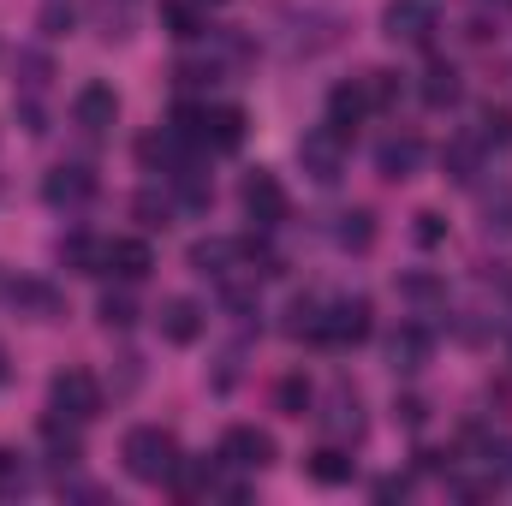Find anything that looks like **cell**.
I'll return each mask as SVG.
<instances>
[{
  "instance_id": "1",
  "label": "cell",
  "mask_w": 512,
  "mask_h": 506,
  "mask_svg": "<svg viewBox=\"0 0 512 506\" xmlns=\"http://www.w3.org/2000/svg\"><path fill=\"white\" fill-rule=\"evenodd\" d=\"M120 459H126V471L137 483H173V471L185 465L173 429H161V423H137L126 435V447H120Z\"/></svg>"
},
{
  "instance_id": "2",
  "label": "cell",
  "mask_w": 512,
  "mask_h": 506,
  "mask_svg": "<svg viewBox=\"0 0 512 506\" xmlns=\"http://www.w3.org/2000/svg\"><path fill=\"white\" fill-rule=\"evenodd\" d=\"M370 328H376V310H370V298L358 292V298H334V304H322V328H316V340L334 346V352H346V346H364Z\"/></svg>"
},
{
  "instance_id": "3",
  "label": "cell",
  "mask_w": 512,
  "mask_h": 506,
  "mask_svg": "<svg viewBox=\"0 0 512 506\" xmlns=\"http://www.w3.org/2000/svg\"><path fill=\"white\" fill-rule=\"evenodd\" d=\"M48 411L72 417V423H90L102 411V381L90 376V370H60V376L48 381Z\"/></svg>"
},
{
  "instance_id": "4",
  "label": "cell",
  "mask_w": 512,
  "mask_h": 506,
  "mask_svg": "<svg viewBox=\"0 0 512 506\" xmlns=\"http://www.w3.org/2000/svg\"><path fill=\"white\" fill-rule=\"evenodd\" d=\"M298 167L316 179V185H334L340 173H346V137L334 126H316L298 137Z\"/></svg>"
},
{
  "instance_id": "5",
  "label": "cell",
  "mask_w": 512,
  "mask_h": 506,
  "mask_svg": "<svg viewBox=\"0 0 512 506\" xmlns=\"http://www.w3.org/2000/svg\"><path fill=\"white\" fill-rule=\"evenodd\" d=\"M239 203H245V215H251L262 233H274V227L292 215V203H286V185H280L274 173H262V167H256V173H245V185H239Z\"/></svg>"
},
{
  "instance_id": "6",
  "label": "cell",
  "mask_w": 512,
  "mask_h": 506,
  "mask_svg": "<svg viewBox=\"0 0 512 506\" xmlns=\"http://www.w3.org/2000/svg\"><path fill=\"white\" fill-rule=\"evenodd\" d=\"M221 465L227 471H268L274 465V435L256 429V423H233L221 435Z\"/></svg>"
},
{
  "instance_id": "7",
  "label": "cell",
  "mask_w": 512,
  "mask_h": 506,
  "mask_svg": "<svg viewBox=\"0 0 512 506\" xmlns=\"http://www.w3.org/2000/svg\"><path fill=\"white\" fill-rule=\"evenodd\" d=\"M191 149H197V143H185L173 126H155V131H143V137H137V161H143L149 173H161V179H173V173L197 167V161H191Z\"/></svg>"
},
{
  "instance_id": "8",
  "label": "cell",
  "mask_w": 512,
  "mask_h": 506,
  "mask_svg": "<svg viewBox=\"0 0 512 506\" xmlns=\"http://www.w3.org/2000/svg\"><path fill=\"white\" fill-rule=\"evenodd\" d=\"M435 24H441V0H387L382 6V36L393 42H429Z\"/></svg>"
},
{
  "instance_id": "9",
  "label": "cell",
  "mask_w": 512,
  "mask_h": 506,
  "mask_svg": "<svg viewBox=\"0 0 512 506\" xmlns=\"http://www.w3.org/2000/svg\"><path fill=\"white\" fill-rule=\"evenodd\" d=\"M42 197H48V209H84L96 197V173L84 161H60V167H48Z\"/></svg>"
},
{
  "instance_id": "10",
  "label": "cell",
  "mask_w": 512,
  "mask_h": 506,
  "mask_svg": "<svg viewBox=\"0 0 512 506\" xmlns=\"http://www.w3.org/2000/svg\"><path fill=\"white\" fill-rule=\"evenodd\" d=\"M370 114H376V102H370V84H364V78H352V84H334V90H328V126L340 131V137H352Z\"/></svg>"
},
{
  "instance_id": "11",
  "label": "cell",
  "mask_w": 512,
  "mask_h": 506,
  "mask_svg": "<svg viewBox=\"0 0 512 506\" xmlns=\"http://www.w3.org/2000/svg\"><path fill=\"white\" fill-rule=\"evenodd\" d=\"M429 352H435V334H429L423 322H399V328L387 334V364H393L399 376H417V370L429 364Z\"/></svg>"
},
{
  "instance_id": "12",
  "label": "cell",
  "mask_w": 512,
  "mask_h": 506,
  "mask_svg": "<svg viewBox=\"0 0 512 506\" xmlns=\"http://www.w3.org/2000/svg\"><path fill=\"white\" fill-rule=\"evenodd\" d=\"M155 322H161V340H173V346H197L203 328H209V316H203L197 298H167V304L155 310Z\"/></svg>"
},
{
  "instance_id": "13",
  "label": "cell",
  "mask_w": 512,
  "mask_h": 506,
  "mask_svg": "<svg viewBox=\"0 0 512 506\" xmlns=\"http://www.w3.org/2000/svg\"><path fill=\"white\" fill-rule=\"evenodd\" d=\"M72 120L90 131V137H102V131L120 120V96H114V84H84V90L72 96Z\"/></svg>"
},
{
  "instance_id": "14",
  "label": "cell",
  "mask_w": 512,
  "mask_h": 506,
  "mask_svg": "<svg viewBox=\"0 0 512 506\" xmlns=\"http://www.w3.org/2000/svg\"><path fill=\"white\" fill-rule=\"evenodd\" d=\"M417 167H423V137H417V131H393L382 149H376V173L393 179V185H399V179H411Z\"/></svg>"
},
{
  "instance_id": "15",
  "label": "cell",
  "mask_w": 512,
  "mask_h": 506,
  "mask_svg": "<svg viewBox=\"0 0 512 506\" xmlns=\"http://www.w3.org/2000/svg\"><path fill=\"white\" fill-rule=\"evenodd\" d=\"M6 298H12V310H18V316H30V322H54V316L66 310V298H60L48 280H12V286H6Z\"/></svg>"
},
{
  "instance_id": "16",
  "label": "cell",
  "mask_w": 512,
  "mask_h": 506,
  "mask_svg": "<svg viewBox=\"0 0 512 506\" xmlns=\"http://www.w3.org/2000/svg\"><path fill=\"white\" fill-rule=\"evenodd\" d=\"M322 423L340 435V441H358L364 435V399H358V387H346V381H334V393H328V411H322Z\"/></svg>"
},
{
  "instance_id": "17",
  "label": "cell",
  "mask_w": 512,
  "mask_h": 506,
  "mask_svg": "<svg viewBox=\"0 0 512 506\" xmlns=\"http://www.w3.org/2000/svg\"><path fill=\"white\" fill-rule=\"evenodd\" d=\"M155 268V251L143 239H108V256H102V274H120V280H143Z\"/></svg>"
},
{
  "instance_id": "18",
  "label": "cell",
  "mask_w": 512,
  "mask_h": 506,
  "mask_svg": "<svg viewBox=\"0 0 512 506\" xmlns=\"http://www.w3.org/2000/svg\"><path fill=\"white\" fill-rule=\"evenodd\" d=\"M161 30L173 42H197V36H209V18L197 0H161Z\"/></svg>"
},
{
  "instance_id": "19",
  "label": "cell",
  "mask_w": 512,
  "mask_h": 506,
  "mask_svg": "<svg viewBox=\"0 0 512 506\" xmlns=\"http://www.w3.org/2000/svg\"><path fill=\"white\" fill-rule=\"evenodd\" d=\"M245 143V108H209L203 114V149H239Z\"/></svg>"
},
{
  "instance_id": "20",
  "label": "cell",
  "mask_w": 512,
  "mask_h": 506,
  "mask_svg": "<svg viewBox=\"0 0 512 506\" xmlns=\"http://www.w3.org/2000/svg\"><path fill=\"white\" fill-rule=\"evenodd\" d=\"M191 268H197L203 280H227V274L239 268V245H233V239H197V245H191Z\"/></svg>"
},
{
  "instance_id": "21",
  "label": "cell",
  "mask_w": 512,
  "mask_h": 506,
  "mask_svg": "<svg viewBox=\"0 0 512 506\" xmlns=\"http://www.w3.org/2000/svg\"><path fill=\"white\" fill-rule=\"evenodd\" d=\"M417 90H423V102H429V108H453L465 84H459V66H453V60H429Z\"/></svg>"
},
{
  "instance_id": "22",
  "label": "cell",
  "mask_w": 512,
  "mask_h": 506,
  "mask_svg": "<svg viewBox=\"0 0 512 506\" xmlns=\"http://www.w3.org/2000/svg\"><path fill=\"white\" fill-rule=\"evenodd\" d=\"M304 471H310V483H322V489H340V483H352L358 459H352V453H340V447H316V453L304 459Z\"/></svg>"
},
{
  "instance_id": "23",
  "label": "cell",
  "mask_w": 512,
  "mask_h": 506,
  "mask_svg": "<svg viewBox=\"0 0 512 506\" xmlns=\"http://www.w3.org/2000/svg\"><path fill=\"white\" fill-rule=\"evenodd\" d=\"M42 441H48V459L54 465H78L84 459V441H78V429H72V417H42Z\"/></svg>"
},
{
  "instance_id": "24",
  "label": "cell",
  "mask_w": 512,
  "mask_h": 506,
  "mask_svg": "<svg viewBox=\"0 0 512 506\" xmlns=\"http://www.w3.org/2000/svg\"><path fill=\"white\" fill-rule=\"evenodd\" d=\"M54 256H60L66 268H78V274H102V256H108V245H102V239H90V233H66V239L54 245Z\"/></svg>"
},
{
  "instance_id": "25",
  "label": "cell",
  "mask_w": 512,
  "mask_h": 506,
  "mask_svg": "<svg viewBox=\"0 0 512 506\" xmlns=\"http://www.w3.org/2000/svg\"><path fill=\"white\" fill-rule=\"evenodd\" d=\"M441 167H447V179H453V185H477L483 143H477V137H453V143H447V155H441Z\"/></svg>"
},
{
  "instance_id": "26",
  "label": "cell",
  "mask_w": 512,
  "mask_h": 506,
  "mask_svg": "<svg viewBox=\"0 0 512 506\" xmlns=\"http://www.w3.org/2000/svg\"><path fill=\"white\" fill-rule=\"evenodd\" d=\"M334 239H340V251H370V245H376V215H370V209H346V215H340V227H334Z\"/></svg>"
},
{
  "instance_id": "27",
  "label": "cell",
  "mask_w": 512,
  "mask_h": 506,
  "mask_svg": "<svg viewBox=\"0 0 512 506\" xmlns=\"http://www.w3.org/2000/svg\"><path fill=\"white\" fill-rule=\"evenodd\" d=\"M131 209H137V221H143V227H173V215H179V197L149 185V191H137V203H131Z\"/></svg>"
},
{
  "instance_id": "28",
  "label": "cell",
  "mask_w": 512,
  "mask_h": 506,
  "mask_svg": "<svg viewBox=\"0 0 512 506\" xmlns=\"http://www.w3.org/2000/svg\"><path fill=\"white\" fill-rule=\"evenodd\" d=\"M477 143H501V149H512V108H501V102L477 108Z\"/></svg>"
},
{
  "instance_id": "29",
  "label": "cell",
  "mask_w": 512,
  "mask_h": 506,
  "mask_svg": "<svg viewBox=\"0 0 512 506\" xmlns=\"http://www.w3.org/2000/svg\"><path fill=\"white\" fill-rule=\"evenodd\" d=\"M483 233L489 239H512V191L507 185L495 197H483Z\"/></svg>"
},
{
  "instance_id": "30",
  "label": "cell",
  "mask_w": 512,
  "mask_h": 506,
  "mask_svg": "<svg viewBox=\"0 0 512 506\" xmlns=\"http://www.w3.org/2000/svg\"><path fill=\"white\" fill-rule=\"evenodd\" d=\"M316 328H322V304H316V298H292L286 334H292V340H316Z\"/></svg>"
},
{
  "instance_id": "31",
  "label": "cell",
  "mask_w": 512,
  "mask_h": 506,
  "mask_svg": "<svg viewBox=\"0 0 512 506\" xmlns=\"http://www.w3.org/2000/svg\"><path fill=\"white\" fill-rule=\"evenodd\" d=\"M274 399H280V411H286V417H304V411H310V381L286 376L280 387H274Z\"/></svg>"
},
{
  "instance_id": "32",
  "label": "cell",
  "mask_w": 512,
  "mask_h": 506,
  "mask_svg": "<svg viewBox=\"0 0 512 506\" xmlns=\"http://www.w3.org/2000/svg\"><path fill=\"white\" fill-rule=\"evenodd\" d=\"M36 24H42V36H66V30L78 24V6H72V0H48Z\"/></svg>"
},
{
  "instance_id": "33",
  "label": "cell",
  "mask_w": 512,
  "mask_h": 506,
  "mask_svg": "<svg viewBox=\"0 0 512 506\" xmlns=\"http://www.w3.org/2000/svg\"><path fill=\"white\" fill-rule=\"evenodd\" d=\"M131 322H137L131 292H108V298H102V328H131Z\"/></svg>"
},
{
  "instance_id": "34",
  "label": "cell",
  "mask_w": 512,
  "mask_h": 506,
  "mask_svg": "<svg viewBox=\"0 0 512 506\" xmlns=\"http://www.w3.org/2000/svg\"><path fill=\"white\" fill-rule=\"evenodd\" d=\"M18 84H24V96H36L42 84H48V54H18Z\"/></svg>"
},
{
  "instance_id": "35",
  "label": "cell",
  "mask_w": 512,
  "mask_h": 506,
  "mask_svg": "<svg viewBox=\"0 0 512 506\" xmlns=\"http://www.w3.org/2000/svg\"><path fill=\"white\" fill-rule=\"evenodd\" d=\"M411 233H417V245H423V251H435V245H441V239H447V221H441V215H435V209H423V215H417V227H411Z\"/></svg>"
},
{
  "instance_id": "36",
  "label": "cell",
  "mask_w": 512,
  "mask_h": 506,
  "mask_svg": "<svg viewBox=\"0 0 512 506\" xmlns=\"http://www.w3.org/2000/svg\"><path fill=\"white\" fill-rule=\"evenodd\" d=\"M18 489H24V465L12 447H0V495H18Z\"/></svg>"
},
{
  "instance_id": "37",
  "label": "cell",
  "mask_w": 512,
  "mask_h": 506,
  "mask_svg": "<svg viewBox=\"0 0 512 506\" xmlns=\"http://www.w3.org/2000/svg\"><path fill=\"white\" fill-rule=\"evenodd\" d=\"M393 417H399V423H405V429H417V423H423V417H429V405H423V399H417V393H405V399H393Z\"/></svg>"
},
{
  "instance_id": "38",
  "label": "cell",
  "mask_w": 512,
  "mask_h": 506,
  "mask_svg": "<svg viewBox=\"0 0 512 506\" xmlns=\"http://www.w3.org/2000/svg\"><path fill=\"white\" fill-rule=\"evenodd\" d=\"M399 292H405V298H441V280H429V274H405Z\"/></svg>"
},
{
  "instance_id": "39",
  "label": "cell",
  "mask_w": 512,
  "mask_h": 506,
  "mask_svg": "<svg viewBox=\"0 0 512 506\" xmlns=\"http://www.w3.org/2000/svg\"><path fill=\"white\" fill-rule=\"evenodd\" d=\"M411 495V477H382L376 483V501H405Z\"/></svg>"
},
{
  "instance_id": "40",
  "label": "cell",
  "mask_w": 512,
  "mask_h": 506,
  "mask_svg": "<svg viewBox=\"0 0 512 506\" xmlns=\"http://www.w3.org/2000/svg\"><path fill=\"white\" fill-rule=\"evenodd\" d=\"M0 381H6V352H0Z\"/></svg>"
},
{
  "instance_id": "41",
  "label": "cell",
  "mask_w": 512,
  "mask_h": 506,
  "mask_svg": "<svg viewBox=\"0 0 512 506\" xmlns=\"http://www.w3.org/2000/svg\"><path fill=\"white\" fill-rule=\"evenodd\" d=\"M507 477H512V447H507Z\"/></svg>"
}]
</instances>
